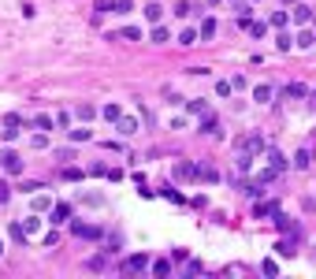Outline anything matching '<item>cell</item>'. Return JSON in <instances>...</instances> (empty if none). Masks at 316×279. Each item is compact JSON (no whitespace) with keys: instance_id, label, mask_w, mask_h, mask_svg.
I'll return each instance as SVG.
<instances>
[{"instance_id":"4316f807","label":"cell","mask_w":316,"mask_h":279,"mask_svg":"<svg viewBox=\"0 0 316 279\" xmlns=\"http://www.w3.org/2000/svg\"><path fill=\"white\" fill-rule=\"evenodd\" d=\"M119 37H123V41H138L141 30H138V26H123L119 34H112V41H119Z\"/></svg>"},{"instance_id":"603a6c76","label":"cell","mask_w":316,"mask_h":279,"mask_svg":"<svg viewBox=\"0 0 316 279\" xmlns=\"http://www.w3.org/2000/svg\"><path fill=\"white\" fill-rule=\"evenodd\" d=\"M272 97H275V90H272V86H253V101H257V104H268Z\"/></svg>"},{"instance_id":"7a4b0ae2","label":"cell","mask_w":316,"mask_h":279,"mask_svg":"<svg viewBox=\"0 0 316 279\" xmlns=\"http://www.w3.org/2000/svg\"><path fill=\"white\" fill-rule=\"evenodd\" d=\"M71 216H74V208L67 205V201H56V205L49 208V224H52V227H63V224H71Z\"/></svg>"},{"instance_id":"d4e9b609","label":"cell","mask_w":316,"mask_h":279,"mask_svg":"<svg viewBox=\"0 0 316 279\" xmlns=\"http://www.w3.org/2000/svg\"><path fill=\"white\" fill-rule=\"evenodd\" d=\"M253 213H257V216H275V213H279V201H257Z\"/></svg>"},{"instance_id":"52a82bcc","label":"cell","mask_w":316,"mask_h":279,"mask_svg":"<svg viewBox=\"0 0 316 279\" xmlns=\"http://www.w3.org/2000/svg\"><path fill=\"white\" fill-rule=\"evenodd\" d=\"M149 264H152V261H149V253H130L127 261L119 264V268H123V272H130V275H134V272H145Z\"/></svg>"},{"instance_id":"4dcf8cb0","label":"cell","mask_w":316,"mask_h":279,"mask_svg":"<svg viewBox=\"0 0 316 279\" xmlns=\"http://www.w3.org/2000/svg\"><path fill=\"white\" fill-rule=\"evenodd\" d=\"M275 49H279V52H290V49H294V37L279 30V34H275Z\"/></svg>"},{"instance_id":"3957f363","label":"cell","mask_w":316,"mask_h":279,"mask_svg":"<svg viewBox=\"0 0 316 279\" xmlns=\"http://www.w3.org/2000/svg\"><path fill=\"white\" fill-rule=\"evenodd\" d=\"M0 168L8 171V175H23V157L12 149H0Z\"/></svg>"},{"instance_id":"e0dca14e","label":"cell","mask_w":316,"mask_h":279,"mask_svg":"<svg viewBox=\"0 0 316 279\" xmlns=\"http://www.w3.org/2000/svg\"><path fill=\"white\" fill-rule=\"evenodd\" d=\"M8 235H12V242H19V246H23V242H30V235H26V227H23V220H15V224H12V227H8Z\"/></svg>"},{"instance_id":"7bdbcfd3","label":"cell","mask_w":316,"mask_h":279,"mask_svg":"<svg viewBox=\"0 0 316 279\" xmlns=\"http://www.w3.org/2000/svg\"><path fill=\"white\" fill-rule=\"evenodd\" d=\"M175 15H179V19H186V15H194V8H190L186 0H179V4H175Z\"/></svg>"},{"instance_id":"836d02e7","label":"cell","mask_w":316,"mask_h":279,"mask_svg":"<svg viewBox=\"0 0 316 279\" xmlns=\"http://www.w3.org/2000/svg\"><path fill=\"white\" fill-rule=\"evenodd\" d=\"M186 108L194 112V115H208L212 108H208V101H186Z\"/></svg>"},{"instance_id":"4fadbf2b","label":"cell","mask_w":316,"mask_h":279,"mask_svg":"<svg viewBox=\"0 0 316 279\" xmlns=\"http://www.w3.org/2000/svg\"><path fill=\"white\" fill-rule=\"evenodd\" d=\"M309 19H312V8H309V4H294V8H290V23L305 26Z\"/></svg>"},{"instance_id":"f907efd6","label":"cell","mask_w":316,"mask_h":279,"mask_svg":"<svg viewBox=\"0 0 316 279\" xmlns=\"http://www.w3.org/2000/svg\"><path fill=\"white\" fill-rule=\"evenodd\" d=\"M201 272H205V264H201V261H190L186 264V275H201Z\"/></svg>"},{"instance_id":"9a60e30c","label":"cell","mask_w":316,"mask_h":279,"mask_svg":"<svg viewBox=\"0 0 316 279\" xmlns=\"http://www.w3.org/2000/svg\"><path fill=\"white\" fill-rule=\"evenodd\" d=\"M197 182H208V186H212V182H219V171L212 164H197Z\"/></svg>"},{"instance_id":"8fae6325","label":"cell","mask_w":316,"mask_h":279,"mask_svg":"<svg viewBox=\"0 0 316 279\" xmlns=\"http://www.w3.org/2000/svg\"><path fill=\"white\" fill-rule=\"evenodd\" d=\"M201 134H212V138H223V127H219V119L212 112L208 115H201Z\"/></svg>"},{"instance_id":"74e56055","label":"cell","mask_w":316,"mask_h":279,"mask_svg":"<svg viewBox=\"0 0 316 279\" xmlns=\"http://www.w3.org/2000/svg\"><path fill=\"white\" fill-rule=\"evenodd\" d=\"M52 205H56V201H49L45 194H37V197H34V208H37V213H49Z\"/></svg>"},{"instance_id":"d590c367","label":"cell","mask_w":316,"mask_h":279,"mask_svg":"<svg viewBox=\"0 0 316 279\" xmlns=\"http://www.w3.org/2000/svg\"><path fill=\"white\" fill-rule=\"evenodd\" d=\"M23 227H26V235L34 238L37 231H41V220H37V216H26V220H23Z\"/></svg>"},{"instance_id":"9c48e42d","label":"cell","mask_w":316,"mask_h":279,"mask_svg":"<svg viewBox=\"0 0 316 279\" xmlns=\"http://www.w3.org/2000/svg\"><path fill=\"white\" fill-rule=\"evenodd\" d=\"M138 127H141V123L134 119V115H127V112H123L119 119H116V130L123 134V138H130V134H138Z\"/></svg>"},{"instance_id":"b9f144b4","label":"cell","mask_w":316,"mask_h":279,"mask_svg":"<svg viewBox=\"0 0 316 279\" xmlns=\"http://www.w3.org/2000/svg\"><path fill=\"white\" fill-rule=\"evenodd\" d=\"M246 30H250L253 37H264V34H268V23H250V26H246Z\"/></svg>"},{"instance_id":"5b68a950","label":"cell","mask_w":316,"mask_h":279,"mask_svg":"<svg viewBox=\"0 0 316 279\" xmlns=\"http://www.w3.org/2000/svg\"><path fill=\"white\" fill-rule=\"evenodd\" d=\"M272 224H275V231H283V235H298V238H301V227L294 224V216H286L283 208H279V213L272 216Z\"/></svg>"},{"instance_id":"ba28073f","label":"cell","mask_w":316,"mask_h":279,"mask_svg":"<svg viewBox=\"0 0 316 279\" xmlns=\"http://www.w3.org/2000/svg\"><path fill=\"white\" fill-rule=\"evenodd\" d=\"M272 249H275L279 257H294V253H298V235H286V238H279V242H275Z\"/></svg>"},{"instance_id":"44dd1931","label":"cell","mask_w":316,"mask_h":279,"mask_svg":"<svg viewBox=\"0 0 316 279\" xmlns=\"http://www.w3.org/2000/svg\"><path fill=\"white\" fill-rule=\"evenodd\" d=\"M234 19H238V26H242V30H246V26H250V23H253V8H250V4H238V12H234Z\"/></svg>"},{"instance_id":"7dc6e473","label":"cell","mask_w":316,"mask_h":279,"mask_svg":"<svg viewBox=\"0 0 316 279\" xmlns=\"http://www.w3.org/2000/svg\"><path fill=\"white\" fill-rule=\"evenodd\" d=\"M56 127H60V130L71 127V112H56Z\"/></svg>"},{"instance_id":"7c38bea8","label":"cell","mask_w":316,"mask_h":279,"mask_svg":"<svg viewBox=\"0 0 316 279\" xmlns=\"http://www.w3.org/2000/svg\"><path fill=\"white\" fill-rule=\"evenodd\" d=\"M264 160H268V168H275V171H286V157H283L279 149H272V146H268V149H264Z\"/></svg>"},{"instance_id":"2e32d148","label":"cell","mask_w":316,"mask_h":279,"mask_svg":"<svg viewBox=\"0 0 316 279\" xmlns=\"http://www.w3.org/2000/svg\"><path fill=\"white\" fill-rule=\"evenodd\" d=\"M234 168H238V175H246V171L253 168V153H246V149H238L234 153Z\"/></svg>"},{"instance_id":"f5cc1de1","label":"cell","mask_w":316,"mask_h":279,"mask_svg":"<svg viewBox=\"0 0 316 279\" xmlns=\"http://www.w3.org/2000/svg\"><path fill=\"white\" fill-rule=\"evenodd\" d=\"M108 179L112 182H123V168H108Z\"/></svg>"},{"instance_id":"8992f818","label":"cell","mask_w":316,"mask_h":279,"mask_svg":"<svg viewBox=\"0 0 316 279\" xmlns=\"http://www.w3.org/2000/svg\"><path fill=\"white\" fill-rule=\"evenodd\" d=\"M171 175H175L179 182H190V179H197V164H194V160H175Z\"/></svg>"},{"instance_id":"1f68e13d","label":"cell","mask_w":316,"mask_h":279,"mask_svg":"<svg viewBox=\"0 0 316 279\" xmlns=\"http://www.w3.org/2000/svg\"><path fill=\"white\" fill-rule=\"evenodd\" d=\"M294 45H298V49H312V45H316V37H312L309 30H301L298 37H294Z\"/></svg>"},{"instance_id":"d6a6232c","label":"cell","mask_w":316,"mask_h":279,"mask_svg":"<svg viewBox=\"0 0 316 279\" xmlns=\"http://www.w3.org/2000/svg\"><path fill=\"white\" fill-rule=\"evenodd\" d=\"M93 12H97V15H108V12H116V0H93Z\"/></svg>"},{"instance_id":"5bb4252c","label":"cell","mask_w":316,"mask_h":279,"mask_svg":"<svg viewBox=\"0 0 316 279\" xmlns=\"http://www.w3.org/2000/svg\"><path fill=\"white\" fill-rule=\"evenodd\" d=\"M242 149L253 153V157H257V153H264V149H268V146H264V134H250V138H242Z\"/></svg>"},{"instance_id":"681fc988","label":"cell","mask_w":316,"mask_h":279,"mask_svg":"<svg viewBox=\"0 0 316 279\" xmlns=\"http://www.w3.org/2000/svg\"><path fill=\"white\" fill-rule=\"evenodd\" d=\"M231 86H234V93H242V90H250V82H246V79H242V75H234V79H231Z\"/></svg>"},{"instance_id":"c3c4849f","label":"cell","mask_w":316,"mask_h":279,"mask_svg":"<svg viewBox=\"0 0 316 279\" xmlns=\"http://www.w3.org/2000/svg\"><path fill=\"white\" fill-rule=\"evenodd\" d=\"M30 146H34V149H45V146H49V138H45V130H37V134H34V142H30Z\"/></svg>"},{"instance_id":"6da1fadb","label":"cell","mask_w":316,"mask_h":279,"mask_svg":"<svg viewBox=\"0 0 316 279\" xmlns=\"http://www.w3.org/2000/svg\"><path fill=\"white\" fill-rule=\"evenodd\" d=\"M19 127H30V119H23L19 112H8L4 119H0V138H4V142H15V138H19Z\"/></svg>"},{"instance_id":"d6986e66","label":"cell","mask_w":316,"mask_h":279,"mask_svg":"<svg viewBox=\"0 0 316 279\" xmlns=\"http://www.w3.org/2000/svg\"><path fill=\"white\" fill-rule=\"evenodd\" d=\"M60 179H63V182H82V179H86V171H82V168H74V164H67V168L60 171Z\"/></svg>"},{"instance_id":"f546056e","label":"cell","mask_w":316,"mask_h":279,"mask_svg":"<svg viewBox=\"0 0 316 279\" xmlns=\"http://www.w3.org/2000/svg\"><path fill=\"white\" fill-rule=\"evenodd\" d=\"M67 138H71V142H90L93 130L90 127H71V130H67Z\"/></svg>"},{"instance_id":"ffe728a7","label":"cell","mask_w":316,"mask_h":279,"mask_svg":"<svg viewBox=\"0 0 316 279\" xmlns=\"http://www.w3.org/2000/svg\"><path fill=\"white\" fill-rule=\"evenodd\" d=\"M141 12H145V19H149V23H152V26H156V23H160V15H164V8H160V4H156V0H149V4H145V8H141Z\"/></svg>"},{"instance_id":"30bf717a","label":"cell","mask_w":316,"mask_h":279,"mask_svg":"<svg viewBox=\"0 0 316 279\" xmlns=\"http://www.w3.org/2000/svg\"><path fill=\"white\" fill-rule=\"evenodd\" d=\"M283 97L286 101H301V97H309V86H305V82H286L283 86Z\"/></svg>"},{"instance_id":"277c9868","label":"cell","mask_w":316,"mask_h":279,"mask_svg":"<svg viewBox=\"0 0 316 279\" xmlns=\"http://www.w3.org/2000/svg\"><path fill=\"white\" fill-rule=\"evenodd\" d=\"M71 235H74V238H90V242H93V238H101L104 231H101L97 224H82V220H71Z\"/></svg>"},{"instance_id":"11a10c76","label":"cell","mask_w":316,"mask_h":279,"mask_svg":"<svg viewBox=\"0 0 316 279\" xmlns=\"http://www.w3.org/2000/svg\"><path fill=\"white\" fill-rule=\"evenodd\" d=\"M0 257H4V242H0Z\"/></svg>"},{"instance_id":"bcb514c9","label":"cell","mask_w":316,"mask_h":279,"mask_svg":"<svg viewBox=\"0 0 316 279\" xmlns=\"http://www.w3.org/2000/svg\"><path fill=\"white\" fill-rule=\"evenodd\" d=\"M216 93H219V97H231L234 86H231V82H216Z\"/></svg>"},{"instance_id":"f6af8a7d","label":"cell","mask_w":316,"mask_h":279,"mask_svg":"<svg viewBox=\"0 0 316 279\" xmlns=\"http://www.w3.org/2000/svg\"><path fill=\"white\" fill-rule=\"evenodd\" d=\"M12 190H15V186H12V182H4V179H0V205H4V201H8V197H12Z\"/></svg>"},{"instance_id":"60d3db41","label":"cell","mask_w":316,"mask_h":279,"mask_svg":"<svg viewBox=\"0 0 316 279\" xmlns=\"http://www.w3.org/2000/svg\"><path fill=\"white\" fill-rule=\"evenodd\" d=\"M261 272H264V275H279V264H275V261H268V257H264V261H261Z\"/></svg>"},{"instance_id":"484cf974","label":"cell","mask_w":316,"mask_h":279,"mask_svg":"<svg viewBox=\"0 0 316 279\" xmlns=\"http://www.w3.org/2000/svg\"><path fill=\"white\" fill-rule=\"evenodd\" d=\"M149 272L156 275V279H168V275H171V261H152V264H149Z\"/></svg>"},{"instance_id":"f35d334b","label":"cell","mask_w":316,"mask_h":279,"mask_svg":"<svg viewBox=\"0 0 316 279\" xmlns=\"http://www.w3.org/2000/svg\"><path fill=\"white\" fill-rule=\"evenodd\" d=\"M275 175H279L275 168H264V171H257V182H261V186H268V182H272Z\"/></svg>"},{"instance_id":"7402d4cb","label":"cell","mask_w":316,"mask_h":279,"mask_svg":"<svg viewBox=\"0 0 316 279\" xmlns=\"http://www.w3.org/2000/svg\"><path fill=\"white\" fill-rule=\"evenodd\" d=\"M30 127H34V130H52V127H56V115H34Z\"/></svg>"},{"instance_id":"9f6ffc18","label":"cell","mask_w":316,"mask_h":279,"mask_svg":"<svg viewBox=\"0 0 316 279\" xmlns=\"http://www.w3.org/2000/svg\"><path fill=\"white\" fill-rule=\"evenodd\" d=\"M286 4H294V0H286Z\"/></svg>"},{"instance_id":"ac0fdd59","label":"cell","mask_w":316,"mask_h":279,"mask_svg":"<svg viewBox=\"0 0 316 279\" xmlns=\"http://www.w3.org/2000/svg\"><path fill=\"white\" fill-rule=\"evenodd\" d=\"M286 23H290V12H272L268 15V26H272V30H286Z\"/></svg>"},{"instance_id":"cb8c5ba5","label":"cell","mask_w":316,"mask_h":279,"mask_svg":"<svg viewBox=\"0 0 316 279\" xmlns=\"http://www.w3.org/2000/svg\"><path fill=\"white\" fill-rule=\"evenodd\" d=\"M290 164L298 168V171H305V168L312 164V153H309V149H298V153H294V160H290Z\"/></svg>"},{"instance_id":"e575fe53","label":"cell","mask_w":316,"mask_h":279,"mask_svg":"<svg viewBox=\"0 0 316 279\" xmlns=\"http://www.w3.org/2000/svg\"><path fill=\"white\" fill-rule=\"evenodd\" d=\"M197 34H201V37H205V41H208V37H212V34H216V19H212V15H208V19H205V23H201V30H197Z\"/></svg>"},{"instance_id":"6f0895ef","label":"cell","mask_w":316,"mask_h":279,"mask_svg":"<svg viewBox=\"0 0 316 279\" xmlns=\"http://www.w3.org/2000/svg\"><path fill=\"white\" fill-rule=\"evenodd\" d=\"M208 4H216V0H208Z\"/></svg>"},{"instance_id":"f1b7e54d","label":"cell","mask_w":316,"mask_h":279,"mask_svg":"<svg viewBox=\"0 0 316 279\" xmlns=\"http://www.w3.org/2000/svg\"><path fill=\"white\" fill-rule=\"evenodd\" d=\"M101 115H104V119H108V123H116L119 115H123V108H119L116 101H108V104H104V108H101Z\"/></svg>"},{"instance_id":"db71d44e","label":"cell","mask_w":316,"mask_h":279,"mask_svg":"<svg viewBox=\"0 0 316 279\" xmlns=\"http://www.w3.org/2000/svg\"><path fill=\"white\" fill-rule=\"evenodd\" d=\"M116 12L123 15V12H130V0H116Z\"/></svg>"},{"instance_id":"816d5d0a","label":"cell","mask_w":316,"mask_h":279,"mask_svg":"<svg viewBox=\"0 0 316 279\" xmlns=\"http://www.w3.org/2000/svg\"><path fill=\"white\" fill-rule=\"evenodd\" d=\"M19 190H26V194H37V190H41V182H37V179H30V182H23Z\"/></svg>"},{"instance_id":"ee69618b","label":"cell","mask_w":316,"mask_h":279,"mask_svg":"<svg viewBox=\"0 0 316 279\" xmlns=\"http://www.w3.org/2000/svg\"><path fill=\"white\" fill-rule=\"evenodd\" d=\"M164 197H168V201H175V205H183V201H186L183 194H179V190H171V186H164Z\"/></svg>"},{"instance_id":"83f0119b","label":"cell","mask_w":316,"mask_h":279,"mask_svg":"<svg viewBox=\"0 0 316 279\" xmlns=\"http://www.w3.org/2000/svg\"><path fill=\"white\" fill-rule=\"evenodd\" d=\"M74 115H78L82 123H93V119H97V108H93V104H78V108H74Z\"/></svg>"},{"instance_id":"8d00e7d4","label":"cell","mask_w":316,"mask_h":279,"mask_svg":"<svg viewBox=\"0 0 316 279\" xmlns=\"http://www.w3.org/2000/svg\"><path fill=\"white\" fill-rule=\"evenodd\" d=\"M149 41H152V45H164V41H168V30H164V26H152Z\"/></svg>"},{"instance_id":"ab89813d","label":"cell","mask_w":316,"mask_h":279,"mask_svg":"<svg viewBox=\"0 0 316 279\" xmlns=\"http://www.w3.org/2000/svg\"><path fill=\"white\" fill-rule=\"evenodd\" d=\"M197 30H183V34H179V45H197Z\"/></svg>"}]
</instances>
